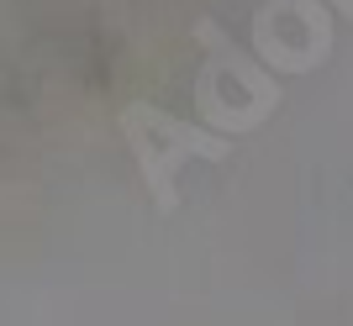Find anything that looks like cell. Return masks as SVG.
Here are the masks:
<instances>
[{
	"mask_svg": "<svg viewBox=\"0 0 353 326\" xmlns=\"http://www.w3.org/2000/svg\"><path fill=\"white\" fill-rule=\"evenodd\" d=\"M327 6H332L338 16H348V21H353V0H327Z\"/></svg>",
	"mask_w": 353,
	"mask_h": 326,
	"instance_id": "4",
	"label": "cell"
},
{
	"mask_svg": "<svg viewBox=\"0 0 353 326\" xmlns=\"http://www.w3.org/2000/svg\"><path fill=\"white\" fill-rule=\"evenodd\" d=\"M121 127H127L137 169H143V179H148V190H153V200H159L163 216L179 206L174 179L185 174L195 158L201 163H227L232 158V137L211 132V127H190V121L159 111V105H127Z\"/></svg>",
	"mask_w": 353,
	"mask_h": 326,
	"instance_id": "2",
	"label": "cell"
},
{
	"mask_svg": "<svg viewBox=\"0 0 353 326\" xmlns=\"http://www.w3.org/2000/svg\"><path fill=\"white\" fill-rule=\"evenodd\" d=\"M332 47L327 0H264L253 11V53L274 74H311L332 58Z\"/></svg>",
	"mask_w": 353,
	"mask_h": 326,
	"instance_id": "3",
	"label": "cell"
},
{
	"mask_svg": "<svg viewBox=\"0 0 353 326\" xmlns=\"http://www.w3.org/2000/svg\"><path fill=\"white\" fill-rule=\"evenodd\" d=\"M195 43L206 53V58H201V74H195V111H201V121L221 137L259 132L285 100L280 74H274L259 53L237 47L232 37H227V27H216L211 16L195 27Z\"/></svg>",
	"mask_w": 353,
	"mask_h": 326,
	"instance_id": "1",
	"label": "cell"
}]
</instances>
